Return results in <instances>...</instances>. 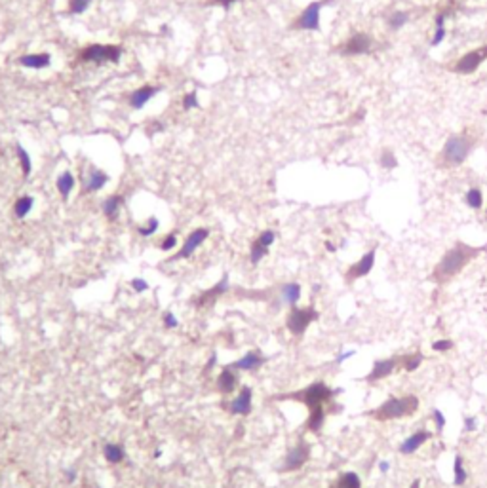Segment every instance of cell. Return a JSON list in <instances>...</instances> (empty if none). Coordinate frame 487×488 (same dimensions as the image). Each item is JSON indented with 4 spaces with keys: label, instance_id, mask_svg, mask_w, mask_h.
<instances>
[{
    "label": "cell",
    "instance_id": "obj_1",
    "mask_svg": "<svg viewBox=\"0 0 487 488\" xmlns=\"http://www.w3.org/2000/svg\"><path fill=\"white\" fill-rule=\"evenodd\" d=\"M487 249V245L482 247H474V245H468L465 242H457V244L445 253L440 262L434 266L430 279L438 285H445L449 283L453 277H457L466 266L470 264L476 256H480Z\"/></svg>",
    "mask_w": 487,
    "mask_h": 488
},
{
    "label": "cell",
    "instance_id": "obj_2",
    "mask_svg": "<svg viewBox=\"0 0 487 488\" xmlns=\"http://www.w3.org/2000/svg\"><path fill=\"white\" fill-rule=\"evenodd\" d=\"M474 145H476V139H474L472 133H468V131L449 135L447 141L444 143L442 150H440L438 158H436L438 167H442V169H453V167L463 165L466 160H468V156L472 154Z\"/></svg>",
    "mask_w": 487,
    "mask_h": 488
},
{
    "label": "cell",
    "instance_id": "obj_3",
    "mask_svg": "<svg viewBox=\"0 0 487 488\" xmlns=\"http://www.w3.org/2000/svg\"><path fill=\"white\" fill-rule=\"evenodd\" d=\"M419 397L417 395H403V397H389L385 403H381L377 408L369 410L368 416L377 422H390V420H401L407 418L419 410Z\"/></svg>",
    "mask_w": 487,
    "mask_h": 488
},
{
    "label": "cell",
    "instance_id": "obj_4",
    "mask_svg": "<svg viewBox=\"0 0 487 488\" xmlns=\"http://www.w3.org/2000/svg\"><path fill=\"white\" fill-rule=\"evenodd\" d=\"M339 393V390H331L325 382H314L310 386H306L304 390L293 393H286L280 395L276 399L280 401H297V403H303L308 407V410H318V408H324L325 403H329L331 399H335V395Z\"/></svg>",
    "mask_w": 487,
    "mask_h": 488
},
{
    "label": "cell",
    "instance_id": "obj_5",
    "mask_svg": "<svg viewBox=\"0 0 487 488\" xmlns=\"http://www.w3.org/2000/svg\"><path fill=\"white\" fill-rule=\"evenodd\" d=\"M318 318H320V314H318V310L314 306H306V308L293 306L290 310V314H288V319H286V327H288V330L292 332L293 336H303L306 329Z\"/></svg>",
    "mask_w": 487,
    "mask_h": 488
},
{
    "label": "cell",
    "instance_id": "obj_6",
    "mask_svg": "<svg viewBox=\"0 0 487 488\" xmlns=\"http://www.w3.org/2000/svg\"><path fill=\"white\" fill-rule=\"evenodd\" d=\"M375 40L369 36L368 32H354L350 38L337 48V53H341L343 57H356V55H366V53L373 52Z\"/></svg>",
    "mask_w": 487,
    "mask_h": 488
},
{
    "label": "cell",
    "instance_id": "obj_7",
    "mask_svg": "<svg viewBox=\"0 0 487 488\" xmlns=\"http://www.w3.org/2000/svg\"><path fill=\"white\" fill-rule=\"evenodd\" d=\"M310 460V445L301 439L295 446H292L288 450V454L284 458V464L280 466L282 473H293V471H299L306 466V462Z\"/></svg>",
    "mask_w": 487,
    "mask_h": 488
},
{
    "label": "cell",
    "instance_id": "obj_8",
    "mask_svg": "<svg viewBox=\"0 0 487 488\" xmlns=\"http://www.w3.org/2000/svg\"><path fill=\"white\" fill-rule=\"evenodd\" d=\"M122 55V50L118 46H103V44H94L86 48L84 52L80 53V59L82 61H88V63H96V65H103V63H116Z\"/></svg>",
    "mask_w": 487,
    "mask_h": 488
},
{
    "label": "cell",
    "instance_id": "obj_9",
    "mask_svg": "<svg viewBox=\"0 0 487 488\" xmlns=\"http://www.w3.org/2000/svg\"><path fill=\"white\" fill-rule=\"evenodd\" d=\"M327 4V0H316L310 2L301 15L292 23V29H299V31H320V13L322 8Z\"/></svg>",
    "mask_w": 487,
    "mask_h": 488
},
{
    "label": "cell",
    "instance_id": "obj_10",
    "mask_svg": "<svg viewBox=\"0 0 487 488\" xmlns=\"http://www.w3.org/2000/svg\"><path fill=\"white\" fill-rule=\"evenodd\" d=\"M487 59V46L476 48L472 52H466L463 57H459V61L451 67V73L455 75H472L482 67V63Z\"/></svg>",
    "mask_w": 487,
    "mask_h": 488
},
{
    "label": "cell",
    "instance_id": "obj_11",
    "mask_svg": "<svg viewBox=\"0 0 487 488\" xmlns=\"http://www.w3.org/2000/svg\"><path fill=\"white\" fill-rule=\"evenodd\" d=\"M375 260H377V247L369 249L368 253H364L354 264L348 266V270L345 272V281H347V283H352V281H356V279H362V277L369 276L371 270H373V266H375Z\"/></svg>",
    "mask_w": 487,
    "mask_h": 488
},
{
    "label": "cell",
    "instance_id": "obj_12",
    "mask_svg": "<svg viewBox=\"0 0 487 488\" xmlns=\"http://www.w3.org/2000/svg\"><path fill=\"white\" fill-rule=\"evenodd\" d=\"M398 367H401V359H400V357H389V359H379V361H375L373 369H371L368 376H364L362 380H364V382H368V384L381 382V380L389 378L392 372L398 371Z\"/></svg>",
    "mask_w": 487,
    "mask_h": 488
},
{
    "label": "cell",
    "instance_id": "obj_13",
    "mask_svg": "<svg viewBox=\"0 0 487 488\" xmlns=\"http://www.w3.org/2000/svg\"><path fill=\"white\" fill-rule=\"evenodd\" d=\"M430 439H432V431H428V429L421 427V429L413 431L407 439H403V441H401V445L398 446V450H400V454H403V456H411V454H415V452H417L421 446L426 445Z\"/></svg>",
    "mask_w": 487,
    "mask_h": 488
},
{
    "label": "cell",
    "instance_id": "obj_14",
    "mask_svg": "<svg viewBox=\"0 0 487 488\" xmlns=\"http://www.w3.org/2000/svg\"><path fill=\"white\" fill-rule=\"evenodd\" d=\"M207 236H209V230L207 228H196L195 232H191L187 236V240H185L183 247H181V251L177 253V255L172 258V260H181V258H189V256L195 253L196 249L200 247V245L204 244L207 240Z\"/></svg>",
    "mask_w": 487,
    "mask_h": 488
},
{
    "label": "cell",
    "instance_id": "obj_15",
    "mask_svg": "<svg viewBox=\"0 0 487 488\" xmlns=\"http://www.w3.org/2000/svg\"><path fill=\"white\" fill-rule=\"evenodd\" d=\"M108 182V175L97 167H88L86 173H82V192L92 194V192L101 190Z\"/></svg>",
    "mask_w": 487,
    "mask_h": 488
},
{
    "label": "cell",
    "instance_id": "obj_16",
    "mask_svg": "<svg viewBox=\"0 0 487 488\" xmlns=\"http://www.w3.org/2000/svg\"><path fill=\"white\" fill-rule=\"evenodd\" d=\"M227 289H228V279L227 277H223L219 283H215V285L211 287V289H207V291H204L200 297L196 298L195 300V306L198 310H204V308H207V306H213L215 304V300L221 295H225L227 293Z\"/></svg>",
    "mask_w": 487,
    "mask_h": 488
},
{
    "label": "cell",
    "instance_id": "obj_17",
    "mask_svg": "<svg viewBox=\"0 0 487 488\" xmlns=\"http://www.w3.org/2000/svg\"><path fill=\"white\" fill-rule=\"evenodd\" d=\"M251 401H253V392H251V388L248 386H244L240 393L230 401V407H228V410L232 414H238V416H248L251 412Z\"/></svg>",
    "mask_w": 487,
    "mask_h": 488
},
{
    "label": "cell",
    "instance_id": "obj_18",
    "mask_svg": "<svg viewBox=\"0 0 487 488\" xmlns=\"http://www.w3.org/2000/svg\"><path fill=\"white\" fill-rule=\"evenodd\" d=\"M265 355L261 351H248L246 355H242L238 361H234L230 365V369H236V371H257L265 365Z\"/></svg>",
    "mask_w": 487,
    "mask_h": 488
},
{
    "label": "cell",
    "instance_id": "obj_19",
    "mask_svg": "<svg viewBox=\"0 0 487 488\" xmlns=\"http://www.w3.org/2000/svg\"><path fill=\"white\" fill-rule=\"evenodd\" d=\"M158 91H160L158 85H141V87H137V89L130 95V105L139 110V108H143V106L147 105Z\"/></svg>",
    "mask_w": 487,
    "mask_h": 488
},
{
    "label": "cell",
    "instance_id": "obj_20",
    "mask_svg": "<svg viewBox=\"0 0 487 488\" xmlns=\"http://www.w3.org/2000/svg\"><path fill=\"white\" fill-rule=\"evenodd\" d=\"M236 386H238V376L230 367H225L217 378V390L221 393H232L236 390Z\"/></svg>",
    "mask_w": 487,
    "mask_h": 488
},
{
    "label": "cell",
    "instance_id": "obj_21",
    "mask_svg": "<svg viewBox=\"0 0 487 488\" xmlns=\"http://www.w3.org/2000/svg\"><path fill=\"white\" fill-rule=\"evenodd\" d=\"M447 15H449V11H447V10L440 11V13L436 15L434 34H432V38H430V46H432V48L440 46V44L445 40V36H447V27H445V19H447Z\"/></svg>",
    "mask_w": 487,
    "mask_h": 488
},
{
    "label": "cell",
    "instance_id": "obj_22",
    "mask_svg": "<svg viewBox=\"0 0 487 488\" xmlns=\"http://www.w3.org/2000/svg\"><path fill=\"white\" fill-rule=\"evenodd\" d=\"M52 61L50 53H29L19 57V65L27 67V69H46Z\"/></svg>",
    "mask_w": 487,
    "mask_h": 488
},
{
    "label": "cell",
    "instance_id": "obj_23",
    "mask_svg": "<svg viewBox=\"0 0 487 488\" xmlns=\"http://www.w3.org/2000/svg\"><path fill=\"white\" fill-rule=\"evenodd\" d=\"M280 298L284 304H288V306H295L297 302H299V298H301V285L299 283H286V285H282L280 289Z\"/></svg>",
    "mask_w": 487,
    "mask_h": 488
},
{
    "label": "cell",
    "instance_id": "obj_24",
    "mask_svg": "<svg viewBox=\"0 0 487 488\" xmlns=\"http://www.w3.org/2000/svg\"><path fill=\"white\" fill-rule=\"evenodd\" d=\"M329 488H362V479L356 471H345L335 479Z\"/></svg>",
    "mask_w": 487,
    "mask_h": 488
},
{
    "label": "cell",
    "instance_id": "obj_25",
    "mask_svg": "<svg viewBox=\"0 0 487 488\" xmlns=\"http://www.w3.org/2000/svg\"><path fill=\"white\" fill-rule=\"evenodd\" d=\"M103 456H105V460H107L108 464H120L126 458V450L118 443H107V445L103 446Z\"/></svg>",
    "mask_w": 487,
    "mask_h": 488
},
{
    "label": "cell",
    "instance_id": "obj_26",
    "mask_svg": "<svg viewBox=\"0 0 487 488\" xmlns=\"http://www.w3.org/2000/svg\"><path fill=\"white\" fill-rule=\"evenodd\" d=\"M468 481V471L465 467V458L461 454H455L453 460V485L455 487H465Z\"/></svg>",
    "mask_w": 487,
    "mask_h": 488
},
{
    "label": "cell",
    "instance_id": "obj_27",
    "mask_svg": "<svg viewBox=\"0 0 487 488\" xmlns=\"http://www.w3.org/2000/svg\"><path fill=\"white\" fill-rule=\"evenodd\" d=\"M122 202H124V198L118 196V194H116V196H108L107 200L103 202V213H105V217H107L108 221H114V219L118 217Z\"/></svg>",
    "mask_w": 487,
    "mask_h": 488
},
{
    "label": "cell",
    "instance_id": "obj_28",
    "mask_svg": "<svg viewBox=\"0 0 487 488\" xmlns=\"http://www.w3.org/2000/svg\"><path fill=\"white\" fill-rule=\"evenodd\" d=\"M401 369L405 372H415L419 367L422 365V361H424V355H422V351H413V353H405V355H401Z\"/></svg>",
    "mask_w": 487,
    "mask_h": 488
},
{
    "label": "cell",
    "instance_id": "obj_29",
    "mask_svg": "<svg viewBox=\"0 0 487 488\" xmlns=\"http://www.w3.org/2000/svg\"><path fill=\"white\" fill-rule=\"evenodd\" d=\"M409 19H411V13L407 10H396L389 15L387 23H389V27L392 31H400L401 27H405L409 23Z\"/></svg>",
    "mask_w": 487,
    "mask_h": 488
},
{
    "label": "cell",
    "instance_id": "obj_30",
    "mask_svg": "<svg viewBox=\"0 0 487 488\" xmlns=\"http://www.w3.org/2000/svg\"><path fill=\"white\" fill-rule=\"evenodd\" d=\"M57 190H59V194H61V198L63 200H67L69 198V194L73 192V188H75V177H73V173L71 171H65V173H61L59 177H57Z\"/></svg>",
    "mask_w": 487,
    "mask_h": 488
},
{
    "label": "cell",
    "instance_id": "obj_31",
    "mask_svg": "<svg viewBox=\"0 0 487 488\" xmlns=\"http://www.w3.org/2000/svg\"><path fill=\"white\" fill-rule=\"evenodd\" d=\"M325 424V408H318L308 414V420H306V429L312 431V433H320L322 427Z\"/></svg>",
    "mask_w": 487,
    "mask_h": 488
},
{
    "label": "cell",
    "instance_id": "obj_32",
    "mask_svg": "<svg viewBox=\"0 0 487 488\" xmlns=\"http://www.w3.org/2000/svg\"><path fill=\"white\" fill-rule=\"evenodd\" d=\"M465 202L466 205L470 207V209H474V211H480L482 207H484V192L476 188V186H472V188H468L465 194Z\"/></svg>",
    "mask_w": 487,
    "mask_h": 488
},
{
    "label": "cell",
    "instance_id": "obj_33",
    "mask_svg": "<svg viewBox=\"0 0 487 488\" xmlns=\"http://www.w3.org/2000/svg\"><path fill=\"white\" fill-rule=\"evenodd\" d=\"M379 165L381 169H387V171H392L398 167V158H396V154H394V150L392 149H383L379 154Z\"/></svg>",
    "mask_w": 487,
    "mask_h": 488
},
{
    "label": "cell",
    "instance_id": "obj_34",
    "mask_svg": "<svg viewBox=\"0 0 487 488\" xmlns=\"http://www.w3.org/2000/svg\"><path fill=\"white\" fill-rule=\"evenodd\" d=\"M269 253V245H265L261 242L259 238L251 244V249H249V260H251V264H259L261 260L267 256Z\"/></svg>",
    "mask_w": 487,
    "mask_h": 488
},
{
    "label": "cell",
    "instance_id": "obj_35",
    "mask_svg": "<svg viewBox=\"0 0 487 488\" xmlns=\"http://www.w3.org/2000/svg\"><path fill=\"white\" fill-rule=\"evenodd\" d=\"M33 205H34L33 196H23V198H19V200L15 202V205H13V213H15V217H17V219H25V217L31 213Z\"/></svg>",
    "mask_w": 487,
    "mask_h": 488
},
{
    "label": "cell",
    "instance_id": "obj_36",
    "mask_svg": "<svg viewBox=\"0 0 487 488\" xmlns=\"http://www.w3.org/2000/svg\"><path fill=\"white\" fill-rule=\"evenodd\" d=\"M15 149H17V158H19V163H21L23 175L27 177V175L31 173V169H33V165H31V156H29V152L23 149L21 145H17Z\"/></svg>",
    "mask_w": 487,
    "mask_h": 488
},
{
    "label": "cell",
    "instance_id": "obj_37",
    "mask_svg": "<svg viewBox=\"0 0 487 488\" xmlns=\"http://www.w3.org/2000/svg\"><path fill=\"white\" fill-rule=\"evenodd\" d=\"M455 348V342L451 338H440L432 342V350L438 353H445V351H451Z\"/></svg>",
    "mask_w": 487,
    "mask_h": 488
},
{
    "label": "cell",
    "instance_id": "obj_38",
    "mask_svg": "<svg viewBox=\"0 0 487 488\" xmlns=\"http://www.w3.org/2000/svg\"><path fill=\"white\" fill-rule=\"evenodd\" d=\"M92 4V0H69V13H82L84 10H88V6Z\"/></svg>",
    "mask_w": 487,
    "mask_h": 488
},
{
    "label": "cell",
    "instance_id": "obj_39",
    "mask_svg": "<svg viewBox=\"0 0 487 488\" xmlns=\"http://www.w3.org/2000/svg\"><path fill=\"white\" fill-rule=\"evenodd\" d=\"M158 226H160L158 219H156V217H151V219L147 221V224L139 228V234L141 236H145V238H149V236H152V234L158 230Z\"/></svg>",
    "mask_w": 487,
    "mask_h": 488
},
{
    "label": "cell",
    "instance_id": "obj_40",
    "mask_svg": "<svg viewBox=\"0 0 487 488\" xmlns=\"http://www.w3.org/2000/svg\"><path fill=\"white\" fill-rule=\"evenodd\" d=\"M432 420L434 424H436V433L438 435H442L445 429V414L440 410V408H434L432 410Z\"/></svg>",
    "mask_w": 487,
    "mask_h": 488
},
{
    "label": "cell",
    "instance_id": "obj_41",
    "mask_svg": "<svg viewBox=\"0 0 487 488\" xmlns=\"http://www.w3.org/2000/svg\"><path fill=\"white\" fill-rule=\"evenodd\" d=\"M175 245H177V236L175 234H168L162 242H160V249L162 251H172V249H175Z\"/></svg>",
    "mask_w": 487,
    "mask_h": 488
},
{
    "label": "cell",
    "instance_id": "obj_42",
    "mask_svg": "<svg viewBox=\"0 0 487 488\" xmlns=\"http://www.w3.org/2000/svg\"><path fill=\"white\" fill-rule=\"evenodd\" d=\"M162 323L166 325V329H175V327L179 325V319L175 318L172 312H166L162 316Z\"/></svg>",
    "mask_w": 487,
    "mask_h": 488
},
{
    "label": "cell",
    "instance_id": "obj_43",
    "mask_svg": "<svg viewBox=\"0 0 487 488\" xmlns=\"http://www.w3.org/2000/svg\"><path fill=\"white\" fill-rule=\"evenodd\" d=\"M476 427H478L476 416H465V427H463V431L465 433H472V431H476Z\"/></svg>",
    "mask_w": 487,
    "mask_h": 488
},
{
    "label": "cell",
    "instance_id": "obj_44",
    "mask_svg": "<svg viewBox=\"0 0 487 488\" xmlns=\"http://www.w3.org/2000/svg\"><path fill=\"white\" fill-rule=\"evenodd\" d=\"M131 289L135 291V293H145L147 289H149V283L145 281V279H141V277H135V279H131Z\"/></svg>",
    "mask_w": 487,
    "mask_h": 488
},
{
    "label": "cell",
    "instance_id": "obj_45",
    "mask_svg": "<svg viewBox=\"0 0 487 488\" xmlns=\"http://www.w3.org/2000/svg\"><path fill=\"white\" fill-rule=\"evenodd\" d=\"M195 106H198V97H196V93L193 91V93L185 95V99H183V108H185V110H191V108H195Z\"/></svg>",
    "mask_w": 487,
    "mask_h": 488
},
{
    "label": "cell",
    "instance_id": "obj_46",
    "mask_svg": "<svg viewBox=\"0 0 487 488\" xmlns=\"http://www.w3.org/2000/svg\"><path fill=\"white\" fill-rule=\"evenodd\" d=\"M354 355H356V351H354V350H347V351H343L341 355H337L335 363H337V365H343L345 361H348V359H350V357H354Z\"/></svg>",
    "mask_w": 487,
    "mask_h": 488
},
{
    "label": "cell",
    "instance_id": "obj_47",
    "mask_svg": "<svg viewBox=\"0 0 487 488\" xmlns=\"http://www.w3.org/2000/svg\"><path fill=\"white\" fill-rule=\"evenodd\" d=\"M215 363H217V355H215V353H211V357H209V361H207L206 367H204V372H206V374H209V372H211V369L215 367Z\"/></svg>",
    "mask_w": 487,
    "mask_h": 488
},
{
    "label": "cell",
    "instance_id": "obj_48",
    "mask_svg": "<svg viewBox=\"0 0 487 488\" xmlns=\"http://www.w3.org/2000/svg\"><path fill=\"white\" fill-rule=\"evenodd\" d=\"M379 471H381V473H389V471H390V462H387V460H381V462H379Z\"/></svg>",
    "mask_w": 487,
    "mask_h": 488
},
{
    "label": "cell",
    "instance_id": "obj_49",
    "mask_svg": "<svg viewBox=\"0 0 487 488\" xmlns=\"http://www.w3.org/2000/svg\"><path fill=\"white\" fill-rule=\"evenodd\" d=\"M65 475H67V481H69V483H75V479H76V469H69V471H67Z\"/></svg>",
    "mask_w": 487,
    "mask_h": 488
},
{
    "label": "cell",
    "instance_id": "obj_50",
    "mask_svg": "<svg viewBox=\"0 0 487 488\" xmlns=\"http://www.w3.org/2000/svg\"><path fill=\"white\" fill-rule=\"evenodd\" d=\"M213 2L221 4L223 8H230V4H232V2H236V0H213Z\"/></svg>",
    "mask_w": 487,
    "mask_h": 488
},
{
    "label": "cell",
    "instance_id": "obj_51",
    "mask_svg": "<svg viewBox=\"0 0 487 488\" xmlns=\"http://www.w3.org/2000/svg\"><path fill=\"white\" fill-rule=\"evenodd\" d=\"M325 249H327L329 253H335V251H337V247H335V245H333V244H331V242H325Z\"/></svg>",
    "mask_w": 487,
    "mask_h": 488
},
{
    "label": "cell",
    "instance_id": "obj_52",
    "mask_svg": "<svg viewBox=\"0 0 487 488\" xmlns=\"http://www.w3.org/2000/svg\"><path fill=\"white\" fill-rule=\"evenodd\" d=\"M409 488H421V481H419V479H415L411 485H409Z\"/></svg>",
    "mask_w": 487,
    "mask_h": 488
},
{
    "label": "cell",
    "instance_id": "obj_53",
    "mask_svg": "<svg viewBox=\"0 0 487 488\" xmlns=\"http://www.w3.org/2000/svg\"><path fill=\"white\" fill-rule=\"evenodd\" d=\"M486 221H487V209H486Z\"/></svg>",
    "mask_w": 487,
    "mask_h": 488
}]
</instances>
